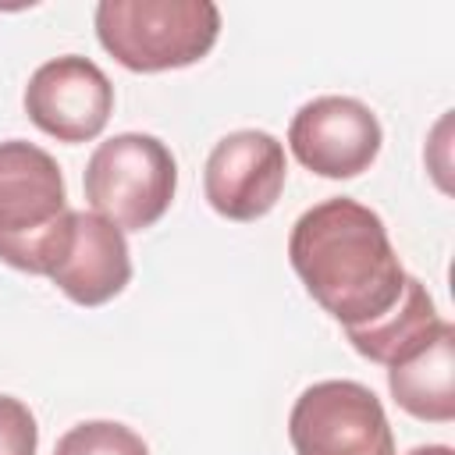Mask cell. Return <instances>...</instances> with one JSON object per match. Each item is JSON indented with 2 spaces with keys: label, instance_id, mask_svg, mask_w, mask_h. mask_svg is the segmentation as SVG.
I'll return each instance as SVG.
<instances>
[{
  "label": "cell",
  "instance_id": "obj_1",
  "mask_svg": "<svg viewBox=\"0 0 455 455\" xmlns=\"http://www.w3.org/2000/svg\"><path fill=\"white\" fill-rule=\"evenodd\" d=\"M288 259L306 291L345 331L370 327L391 313L409 277L384 220L348 196L323 199L295 220Z\"/></svg>",
  "mask_w": 455,
  "mask_h": 455
},
{
  "label": "cell",
  "instance_id": "obj_2",
  "mask_svg": "<svg viewBox=\"0 0 455 455\" xmlns=\"http://www.w3.org/2000/svg\"><path fill=\"white\" fill-rule=\"evenodd\" d=\"M68 196L57 160L25 142H0V259L25 274H50L68 242Z\"/></svg>",
  "mask_w": 455,
  "mask_h": 455
},
{
  "label": "cell",
  "instance_id": "obj_3",
  "mask_svg": "<svg viewBox=\"0 0 455 455\" xmlns=\"http://www.w3.org/2000/svg\"><path fill=\"white\" fill-rule=\"evenodd\" d=\"M96 36L128 71L188 68L213 50L220 11L210 0H103Z\"/></svg>",
  "mask_w": 455,
  "mask_h": 455
},
{
  "label": "cell",
  "instance_id": "obj_4",
  "mask_svg": "<svg viewBox=\"0 0 455 455\" xmlns=\"http://www.w3.org/2000/svg\"><path fill=\"white\" fill-rule=\"evenodd\" d=\"M178 188V164L156 135L124 132L96 146L85 164V199L117 231L153 228Z\"/></svg>",
  "mask_w": 455,
  "mask_h": 455
},
{
  "label": "cell",
  "instance_id": "obj_5",
  "mask_svg": "<svg viewBox=\"0 0 455 455\" xmlns=\"http://www.w3.org/2000/svg\"><path fill=\"white\" fill-rule=\"evenodd\" d=\"M295 455H395L380 398L355 380H320L306 387L288 416Z\"/></svg>",
  "mask_w": 455,
  "mask_h": 455
},
{
  "label": "cell",
  "instance_id": "obj_6",
  "mask_svg": "<svg viewBox=\"0 0 455 455\" xmlns=\"http://www.w3.org/2000/svg\"><path fill=\"white\" fill-rule=\"evenodd\" d=\"M377 114L352 96H316L291 117L288 146L302 167L320 178H355L380 153Z\"/></svg>",
  "mask_w": 455,
  "mask_h": 455
},
{
  "label": "cell",
  "instance_id": "obj_7",
  "mask_svg": "<svg viewBox=\"0 0 455 455\" xmlns=\"http://www.w3.org/2000/svg\"><path fill=\"white\" fill-rule=\"evenodd\" d=\"M114 110L110 78L78 53H64L32 71L25 85L28 121L53 135L57 142H89L96 139Z\"/></svg>",
  "mask_w": 455,
  "mask_h": 455
},
{
  "label": "cell",
  "instance_id": "obj_8",
  "mask_svg": "<svg viewBox=\"0 0 455 455\" xmlns=\"http://www.w3.org/2000/svg\"><path fill=\"white\" fill-rule=\"evenodd\" d=\"M284 146L270 132L242 128L224 135L203 174V188L210 206L228 220H259L274 210L281 188H284Z\"/></svg>",
  "mask_w": 455,
  "mask_h": 455
},
{
  "label": "cell",
  "instance_id": "obj_9",
  "mask_svg": "<svg viewBox=\"0 0 455 455\" xmlns=\"http://www.w3.org/2000/svg\"><path fill=\"white\" fill-rule=\"evenodd\" d=\"M46 277L78 306L110 302L114 295H121V288L132 277L124 231H117L110 220L96 213L71 210L68 242Z\"/></svg>",
  "mask_w": 455,
  "mask_h": 455
},
{
  "label": "cell",
  "instance_id": "obj_10",
  "mask_svg": "<svg viewBox=\"0 0 455 455\" xmlns=\"http://www.w3.org/2000/svg\"><path fill=\"white\" fill-rule=\"evenodd\" d=\"M387 387L409 416L448 423L455 416V327L444 323L430 345L387 366Z\"/></svg>",
  "mask_w": 455,
  "mask_h": 455
},
{
  "label": "cell",
  "instance_id": "obj_11",
  "mask_svg": "<svg viewBox=\"0 0 455 455\" xmlns=\"http://www.w3.org/2000/svg\"><path fill=\"white\" fill-rule=\"evenodd\" d=\"M448 320L437 316L434 299L427 295V288L416 277H405L402 299L391 306V313H384L377 323L359 327V331H345L352 348L380 366H395L402 359H409L412 352H419L423 345H430L441 327Z\"/></svg>",
  "mask_w": 455,
  "mask_h": 455
},
{
  "label": "cell",
  "instance_id": "obj_12",
  "mask_svg": "<svg viewBox=\"0 0 455 455\" xmlns=\"http://www.w3.org/2000/svg\"><path fill=\"white\" fill-rule=\"evenodd\" d=\"M53 455H149L146 441L124 427V423H114V419H89V423H78L71 427Z\"/></svg>",
  "mask_w": 455,
  "mask_h": 455
},
{
  "label": "cell",
  "instance_id": "obj_13",
  "mask_svg": "<svg viewBox=\"0 0 455 455\" xmlns=\"http://www.w3.org/2000/svg\"><path fill=\"white\" fill-rule=\"evenodd\" d=\"M39 427L25 402L0 395V455H36Z\"/></svg>",
  "mask_w": 455,
  "mask_h": 455
},
{
  "label": "cell",
  "instance_id": "obj_14",
  "mask_svg": "<svg viewBox=\"0 0 455 455\" xmlns=\"http://www.w3.org/2000/svg\"><path fill=\"white\" fill-rule=\"evenodd\" d=\"M409 455H451V448H448V444H419V448H412Z\"/></svg>",
  "mask_w": 455,
  "mask_h": 455
}]
</instances>
